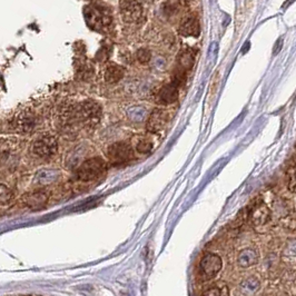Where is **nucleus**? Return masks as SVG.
<instances>
[{
    "label": "nucleus",
    "instance_id": "obj_1",
    "mask_svg": "<svg viewBox=\"0 0 296 296\" xmlns=\"http://www.w3.org/2000/svg\"><path fill=\"white\" fill-rule=\"evenodd\" d=\"M107 171L106 163L99 157L90 158L80 165L76 171V178L80 182H93L105 174Z\"/></svg>",
    "mask_w": 296,
    "mask_h": 296
},
{
    "label": "nucleus",
    "instance_id": "obj_2",
    "mask_svg": "<svg viewBox=\"0 0 296 296\" xmlns=\"http://www.w3.org/2000/svg\"><path fill=\"white\" fill-rule=\"evenodd\" d=\"M107 156L111 164L115 166H119V165L127 164L134 159V151L129 144L119 141V143L109 146Z\"/></svg>",
    "mask_w": 296,
    "mask_h": 296
},
{
    "label": "nucleus",
    "instance_id": "obj_3",
    "mask_svg": "<svg viewBox=\"0 0 296 296\" xmlns=\"http://www.w3.org/2000/svg\"><path fill=\"white\" fill-rule=\"evenodd\" d=\"M222 266V260L217 254H206L199 264V276L203 280H209L220 273Z\"/></svg>",
    "mask_w": 296,
    "mask_h": 296
},
{
    "label": "nucleus",
    "instance_id": "obj_4",
    "mask_svg": "<svg viewBox=\"0 0 296 296\" xmlns=\"http://www.w3.org/2000/svg\"><path fill=\"white\" fill-rule=\"evenodd\" d=\"M85 18H86L87 24L94 29H99L102 27L108 26L111 21V16L108 10L103 9L102 7L98 6L86 7Z\"/></svg>",
    "mask_w": 296,
    "mask_h": 296
},
{
    "label": "nucleus",
    "instance_id": "obj_5",
    "mask_svg": "<svg viewBox=\"0 0 296 296\" xmlns=\"http://www.w3.org/2000/svg\"><path fill=\"white\" fill-rule=\"evenodd\" d=\"M32 149L35 155L40 157V158H49L57 153L58 143L53 136L44 135L35 140Z\"/></svg>",
    "mask_w": 296,
    "mask_h": 296
},
{
    "label": "nucleus",
    "instance_id": "obj_6",
    "mask_svg": "<svg viewBox=\"0 0 296 296\" xmlns=\"http://www.w3.org/2000/svg\"><path fill=\"white\" fill-rule=\"evenodd\" d=\"M121 11L126 22H136L143 17L141 0H121Z\"/></svg>",
    "mask_w": 296,
    "mask_h": 296
},
{
    "label": "nucleus",
    "instance_id": "obj_7",
    "mask_svg": "<svg viewBox=\"0 0 296 296\" xmlns=\"http://www.w3.org/2000/svg\"><path fill=\"white\" fill-rule=\"evenodd\" d=\"M38 119L36 115L32 113H20L15 116L11 121V127L18 133L27 134L33 132L36 128Z\"/></svg>",
    "mask_w": 296,
    "mask_h": 296
},
{
    "label": "nucleus",
    "instance_id": "obj_8",
    "mask_svg": "<svg viewBox=\"0 0 296 296\" xmlns=\"http://www.w3.org/2000/svg\"><path fill=\"white\" fill-rule=\"evenodd\" d=\"M247 218L253 225H263L270 218V209L263 202L256 203L247 209Z\"/></svg>",
    "mask_w": 296,
    "mask_h": 296
},
{
    "label": "nucleus",
    "instance_id": "obj_9",
    "mask_svg": "<svg viewBox=\"0 0 296 296\" xmlns=\"http://www.w3.org/2000/svg\"><path fill=\"white\" fill-rule=\"evenodd\" d=\"M166 124V113L163 109L156 108L153 110L147 122V130L149 133H158Z\"/></svg>",
    "mask_w": 296,
    "mask_h": 296
},
{
    "label": "nucleus",
    "instance_id": "obj_10",
    "mask_svg": "<svg viewBox=\"0 0 296 296\" xmlns=\"http://www.w3.org/2000/svg\"><path fill=\"white\" fill-rule=\"evenodd\" d=\"M178 97V84L174 82L172 84L165 85L163 88H160L157 95L158 102L164 105H168V104L174 103Z\"/></svg>",
    "mask_w": 296,
    "mask_h": 296
},
{
    "label": "nucleus",
    "instance_id": "obj_11",
    "mask_svg": "<svg viewBox=\"0 0 296 296\" xmlns=\"http://www.w3.org/2000/svg\"><path fill=\"white\" fill-rule=\"evenodd\" d=\"M24 202L27 207L32 209H40L45 207L48 202V196L44 192H35V193L28 194L24 198Z\"/></svg>",
    "mask_w": 296,
    "mask_h": 296
},
{
    "label": "nucleus",
    "instance_id": "obj_12",
    "mask_svg": "<svg viewBox=\"0 0 296 296\" xmlns=\"http://www.w3.org/2000/svg\"><path fill=\"white\" fill-rule=\"evenodd\" d=\"M179 33L185 37H197L199 33H201V25H199L198 19L196 17H188L186 20H184L183 24L180 25Z\"/></svg>",
    "mask_w": 296,
    "mask_h": 296
},
{
    "label": "nucleus",
    "instance_id": "obj_13",
    "mask_svg": "<svg viewBox=\"0 0 296 296\" xmlns=\"http://www.w3.org/2000/svg\"><path fill=\"white\" fill-rule=\"evenodd\" d=\"M203 296H229V290L227 284L224 282H217L211 284L210 286L203 292Z\"/></svg>",
    "mask_w": 296,
    "mask_h": 296
},
{
    "label": "nucleus",
    "instance_id": "obj_14",
    "mask_svg": "<svg viewBox=\"0 0 296 296\" xmlns=\"http://www.w3.org/2000/svg\"><path fill=\"white\" fill-rule=\"evenodd\" d=\"M125 75L124 68L117 65H111L108 68L106 69L105 72V80L108 84H116L119 80L122 79V77Z\"/></svg>",
    "mask_w": 296,
    "mask_h": 296
},
{
    "label": "nucleus",
    "instance_id": "obj_15",
    "mask_svg": "<svg viewBox=\"0 0 296 296\" xmlns=\"http://www.w3.org/2000/svg\"><path fill=\"white\" fill-rule=\"evenodd\" d=\"M11 198H13V193H11L9 188L0 184V206L9 204Z\"/></svg>",
    "mask_w": 296,
    "mask_h": 296
},
{
    "label": "nucleus",
    "instance_id": "obj_16",
    "mask_svg": "<svg viewBox=\"0 0 296 296\" xmlns=\"http://www.w3.org/2000/svg\"><path fill=\"white\" fill-rule=\"evenodd\" d=\"M287 179H288V190H290L292 193L295 192V163L294 158L292 161L291 167H288L287 169Z\"/></svg>",
    "mask_w": 296,
    "mask_h": 296
},
{
    "label": "nucleus",
    "instance_id": "obj_17",
    "mask_svg": "<svg viewBox=\"0 0 296 296\" xmlns=\"http://www.w3.org/2000/svg\"><path fill=\"white\" fill-rule=\"evenodd\" d=\"M153 149V143L148 139H140L136 144V151L140 154H148Z\"/></svg>",
    "mask_w": 296,
    "mask_h": 296
},
{
    "label": "nucleus",
    "instance_id": "obj_18",
    "mask_svg": "<svg viewBox=\"0 0 296 296\" xmlns=\"http://www.w3.org/2000/svg\"><path fill=\"white\" fill-rule=\"evenodd\" d=\"M151 58H152V53L148 51V49L140 48L139 51L137 52V59L139 60L141 64L148 63V61L151 60Z\"/></svg>",
    "mask_w": 296,
    "mask_h": 296
},
{
    "label": "nucleus",
    "instance_id": "obj_19",
    "mask_svg": "<svg viewBox=\"0 0 296 296\" xmlns=\"http://www.w3.org/2000/svg\"><path fill=\"white\" fill-rule=\"evenodd\" d=\"M193 61H194L193 56H192L191 53L185 52V53H183L182 59L179 60V64H180V66H182L183 68L190 69L192 67V65H193Z\"/></svg>",
    "mask_w": 296,
    "mask_h": 296
}]
</instances>
